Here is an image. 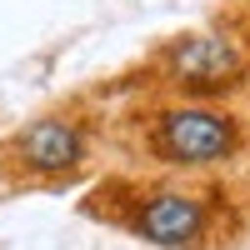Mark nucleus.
<instances>
[{"label":"nucleus","instance_id":"f257e3e1","mask_svg":"<svg viewBox=\"0 0 250 250\" xmlns=\"http://www.w3.org/2000/svg\"><path fill=\"white\" fill-rule=\"evenodd\" d=\"M125 135L145 165L185 180L235 170L250 155V115L235 105H215V100L145 95L125 115Z\"/></svg>","mask_w":250,"mask_h":250},{"label":"nucleus","instance_id":"f03ea898","mask_svg":"<svg viewBox=\"0 0 250 250\" xmlns=\"http://www.w3.org/2000/svg\"><path fill=\"white\" fill-rule=\"evenodd\" d=\"M110 220L155 250H215L235 235V205L215 180H110Z\"/></svg>","mask_w":250,"mask_h":250},{"label":"nucleus","instance_id":"7ed1b4c3","mask_svg":"<svg viewBox=\"0 0 250 250\" xmlns=\"http://www.w3.org/2000/svg\"><path fill=\"white\" fill-rule=\"evenodd\" d=\"M145 95L165 100H215L235 105V95L250 90V50L225 25H190L165 35L135 70Z\"/></svg>","mask_w":250,"mask_h":250},{"label":"nucleus","instance_id":"20e7f679","mask_svg":"<svg viewBox=\"0 0 250 250\" xmlns=\"http://www.w3.org/2000/svg\"><path fill=\"white\" fill-rule=\"evenodd\" d=\"M100 120L85 105H50L0 135V180L5 185H70L90 170Z\"/></svg>","mask_w":250,"mask_h":250},{"label":"nucleus","instance_id":"39448f33","mask_svg":"<svg viewBox=\"0 0 250 250\" xmlns=\"http://www.w3.org/2000/svg\"><path fill=\"white\" fill-rule=\"evenodd\" d=\"M235 35L245 40V50H250V10H245V15H235Z\"/></svg>","mask_w":250,"mask_h":250},{"label":"nucleus","instance_id":"423d86ee","mask_svg":"<svg viewBox=\"0 0 250 250\" xmlns=\"http://www.w3.org/2000/svg\"><path fill=\"white\" fill-rule=\"evenodd\" d=\"M230 5H235V15H245V10H250V0H230Z\"/></svg>","mask_w":250,"mask_h":250}]
</instances>
